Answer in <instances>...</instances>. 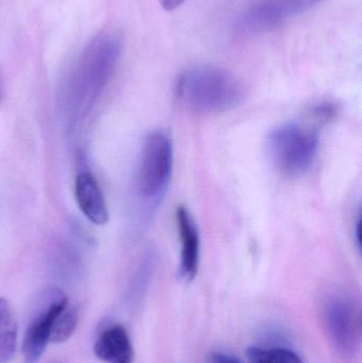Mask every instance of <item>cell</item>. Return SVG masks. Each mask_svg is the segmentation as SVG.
I'll use <instances>...</instances> for the list:
<instances>
[{
  "label": "cell",
  "mask_w": 362,
  "mask_h": 363,
  "mask_svg": "<svg viewBox=\"0 0 362 363\" xmlns=\"http://www.w3.org/2000/svg\"><path fill=\"white\" fill-rule=\"evenodd\" d=\"M123 49V35L119 30L102 32L91 40L77 60L67 81V94L72 108L84 115L118 65Z\"/></svg>",
  "instance_id": "1"
},
{
  "label": "cell",
  "mask_w": 362,
  "mask_h": 363,
  "mask_svg": "<svg viewBox=\"0 0 362 363\" xmlns=\"http://www.w3.org/2000/svg\"><path fill=\"white\" fill-rule=\"evenodd\" d=\"M176 99L193 112L216 114L240 106L247 96L244 82L229 70L215 66H193L179 74Z\"/></svg>",
  "instance_id": "2"
},
{
  "label": "cell",
  "mask_w": 362,
  "mask_h": 363,
  "mask_svg": "<svg viewBox=\"0 0 362 363\" xmlns=\"http://www.w3.org/2000/svg\"><path fill=\"white\" fill-rule=\"evenodd\" d=\"M318 147V133L297 123L278 125L267 140L272 164L287 176H299L307 172L316 159Z\"/></svg>",
  "instance_id": "3"
},
{
  "label": "cell",
  "mask_w": 362,
  "mask_h": 363,
  "mask_svg": "<svg viewBox=\"0 0 362 363\" xmlns=\"http://www.w3.org/2000/svg\"><path fill=\"white\" fill-rule=\"evenodd\" d=\"M174 146L163 131L151 132L145 138L140 151L135 187L140 198L159 202L171 180Z\"/></svg>",
  "instance_id": "4"
},
{
  "label": "cell",
  "mask_w": 362,
  "mask_h": 363,
  "mask_svg": "<svg viewBox=\"0 0 362 363\" xmlns=\"http://www.w3.org/2000/svg\"><path fill=\"white\" fill-rule=\"evenodd\" d=\"M67 305V296L59 288H46L38 294L23 336L25 363H36L40 359L50 342L55 320Z\"/></svg>",
  "instance_id": "5"
},
{
  "label": "cell",
  "mask_w": 362,
  "mask_h": 363,
  "mask_svg": "<svg viewBox=\"0 0 362 363\" xmlns=\"http://www.w3.org/2000/svg\"><path fill=\"white\" fill-rule=\"evenodd\" d=\"M325 1L327 0H261L239 16L236 31L242 35L265 33Z\"/></svg>",
  "instance_id": "6"
},
{
  "label": "cell",
  "mask_w": 362,
  "mask_h": 363,
  "mask_svg": "<svg viewBox=\"0 0 362 363\" xmlns=\"http://www.w3.org/2000/svg\"><path fill=\"white\" fill-rule=\"evenodd\" d=\"M323 317L334 347L342 355H355L361 341V313L355 301L344 294L332 296L325 304Z\"/></svg>",
  "instance_id": "7"
},
{
  "label": "cell",
  "mask_w": 362,
  "mask_h": 363,
  "mask_svg": "<svg viewBox=\"0 0 362 363\" xmlns=\"http://www.w3.org/2000/svg\"><path fill=\"white\" fill-rule=\"evenodd\" d=\"M176 220L181 245L179 273L183 281L189 283L199 271L201 238L195 218L186 207L176 208Z\"/></svg>",
  "instance_id": "8"
},
{
  "label": "cell",
  "mask_w": 362,
  "mask_h": 363,
  "mask_svg": "<svg viewBox=\"0 0 362 363\" xmlns=\"http://www.w3.org/2000/svg\"><path fill=\"white\" fill-rule=\"evenodd\" d=\"M74 196L79 208L91 223L102 225L108 221V211L99 184L89 172L77 176Z\"/></svg>",
  "instance_id": "9"
},
{
  "label": "cell",
  "mask_w": 362,
  "mask_h": 363,
  "mask_svg": "<svg viewBox=\"0 0 362 363\" xmlns=\"http://www.w3.org/2000/svg\"><path fill=\"white\" fill-rule=\"evenodd\" d=\"M94 352L106 363H133L134 350L127 330L115 324L104 330L98 337Z\"/></svg>",
  "instance_id": "10"
},
{
  "label": "cell",
  "mask_w": 362,
  "mask_h": 363,
  "mask_svg": "<svg viewBox=\"0 0 362 363\" xmlns=\"http://www.w3.org/2000/svg\"><path fill=\"white\" fill-rule=\"evenodd\" d=\"M17 323L10 303L0 298V363H8L14 355Z\"/></svg>",
  "instance_id": "11"
},
{
  "label": "cell",
  "mask_w": 362,
  "mask_h": 363,
  "mask_svg": "<svg viewBox=\"0 0 362 363\" xmlns=\"http://www.w3.org/2000/svg\"><path fill=\"white\" fill-rule=\"evenodd\" d=\"M247 359L249 363H304L297 353L282 347H249Z\"/></svg>",
  "instance_id": "12"
},
{
  "label": "cell",
  "mask_w": 362,
  "mask_h": 363,
  "mask_svg": "<svg viewBox=\"0 0 362 363\" xmlns=\"http://www.w3.org/2000/svg\"><path fill=\"white\" fill-rule=\"evenodd\" d=\"M78 319V311L76 307H69V305H67L55 320L51 330V342L62 343L68 340L76 330Z\"/></svg>",
  "instance_id": "13"
},
{
  "label": "cell",
  "mask_w": 362,
  "mask_h": 363,
  "mask_svg": "<svg viewBox=\"0 0 362 363\" xmlns=\"http://www.w3.org/2000/svg\"><path fill=\"white\" fill-rule=\"evenodd\" d=\"M208 363H242L239 358L223 352H214L210 354Z\"/></svg>",
  "instance_id": "14"
},
{
  "label": "cell",
  "mask_w": 362,
  "mask_h": 363,
  "mask_svg": "<svg viewBox=\"0 0 362 363\" xmlns=\"http://www.w3.org/2000/svg\"><path fill=\"white\" fill-rule=\"evenodd\" d=\"M162 8L166 11H174L180 8L186 0H159Z\"/></svg>",
  "instance_id": "15"
},
{
  "label": "cell",
  "mask_w": 362,
  "mask_h": 363,
  "mask_svg": "<svg viewBox=\"0 0 362 363\" xmlns=\"http://www.w3.org/2000/svg\"><path fill=\"white\" fill-rule=\"evenodd\" d=\"M0 99H1V83H0Z\"/></svg>",
  "instance_id": "16"
}]
</instances>
